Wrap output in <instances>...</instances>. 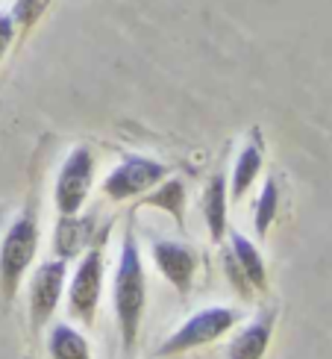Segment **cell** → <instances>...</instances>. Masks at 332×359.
<instances>
[{
    "label": "cell",
    "mask_w": 332,
    "mask_h": 359,
    "mask_svg": "<svg viewBox=\"0 0 332 359\" xmlns=\"http://www.w3.org/2000/svg\"><path fill=\"white\" fill-rule=\"evenodd\" d=\"M274 324H277V309L259 312L253 324L244 327L230 341V359H262L270 345V336H274Z\"/></svg>",
    "instance_id": "30bf717a"
},
{
    "label": "cell",
    "mask_w": 332,
    "mask_h": 359,
    "mask_svg": "<svg viewBox=\"0 0 332 359\" xmlns=\"http://www.w3.org/2000/svg\"><path fill=\"white\" fill-rule=\"evenodd\" d=\"M39 250V221L33 212H21L9 224V230L0 245V292L12 301L18 292L27 268L33 265Z\"/></svg>",
    "instance_id": "7a4b0ae2"
},
{
    "label": "cell",
    "mask_w": 332,
    "mask_h": 359,
    "mask_svg": "<svg viewBox=\"0 0 332 359\" xmlns=\"http://www.w3.org/2000/svg\"><path fill=\"white\" fill-rule=\"evenodd\" d=\"M144 203L153 206V209H162V212H168L179 227H183V221H186V186L179 183V180L165 177L162 186L153 194H147L144 198Z\"/></svg>",
    "instance_id": "9a60e30c"
},
{
    "label": "cell",
    "mask_w": 332,
    "mask_h": 359,
    "mask_svg": "<svg viewBox=\"0 0 332 359\" xmlns=\"http://www.w3.org/2000/svg\"><path fill=\"white\" fill-rule=\"evenodd\" d=\"M95 183V156L88 147H74L65 156L62 168L56 177V189H53V201L59 215H77L83 203L88 201V191Z\"/></svg>",
    "instance_id": "5b68a950"
},
{
    "label": "cell",
    "mask_w": 332,
    "mask_h": 359,
    "mask_svg": "<svg viewBox=\"0 0 332 359\" xmlns=\"http://www.w3.org/2000/svg\"><path fill=\"white\" fill-rule=\"evenodd\" d=\"M95 242V221L92 218H83L77 215H62L56 224V233H53V250L59 259H74L80 257L83 250H88Z\"/></svg>",
    "instance_id": "9c48e42d"
},
{
    "label": "cell",
    "mask_w": 332,
    "mask_h": 359,
    "mask_svg": "<svg viewBox=\"0 0 332 359\" xmlns=\"http://www.w3.org/2000/svg\"><path fill=\"white\" fill-rule=\"evenodd\" d=\"M12 39H15V18L6 12H0V59L6 56Z\"/></svg>",
    "instance_id": "d6986e66"
},
{
    "label": "cell",
    "mask_w": 332,
    "mask_h": 359,
    "mask_svg": "<svg viewBox=\"0 0 332 359\" xmlns=\"http://www.w3.org/2000/svg\"><path fill=\"white\" fill-rule=\"evenodd\" d=\"M112 294H115V318H118L120 345H124L127 353H132L139 333H141L144 309H147V277H144L141 253H139L132 233H127L124 248H120Z\"/></svg>",
    "instance_id": "6da1fadb"
},
{
    "label": "cell",
    "mask_w": 332,
    "mask_h": 359,
    "mask_svg": "<svg viewBox=\"0 0 332 359\" xmlns=\"http://www.w3.org/2000/svg\"><path fill=\"white\" fill-rule=\"evenodd\" d=\"M68 283V262L65 259H48L36 268L33 280H29V292H27V309H29V330L41 333L44 324L53 318V312L62 301Z\"/></svg>",
    "instance_id": "277c9868"
},
{
    "label": "cell",
    "mask_w": 332,
    "mask_h": 359,
    "mask_svg": "<svg viewBox=\"0 0 332 359\" xmlns=\"http://www.w3.org/2000/svg\"><path fill=\"white\" fill-rule=\"evenodd\" d=\"M48 351H50L53 359H95L85 336L80 330H74V327H68V324H56L50 330Z\"/></svg>",
    "instance_id": "5bb4252c"
},
{
    "label": "cell",
    "mask_w": 332,
    "mask_h": 359,
    "mask_svg": "<svg viewBox=\"0 0 332 359\" xmlns=\"http://www.w3.org/2000/svg\"><path fill=\"white\" fill-rule=\"evenodd\" d=\"M41 4H44V0H18V4H15L12 18L21 21V24H29V21L36 18V12L41 9Z\"/></svg>",
    "instance_id": "ac0fdd59"
},
{
    "label": "cell",
    "mask_w": 332,
    "mask_h": 359,
    "mask_svg": "<svg viewBox=\"0 0 332 359\" xmlns=\"http://www.w3.org/2000/svg\"><path fill=\"white\" fill-rule=\"evenodd\" d=\"M223 268H226V277H230V286L241 294V297H250V292H253V286L247 283V277H244V271L238 268V262H235V257H233V250H226L223 253Z\"/></svg>",
    "instance_id": "e0dca14e"
},
{
    "label": "cell",
    "mask_w": 332,
    "mask_h": 359,
    "mask_svg": "<svg viewBox=\"0 0 332 359\" xmlns=\"http://www.w3.org/2000/svg\"><path fill=\"white\" fill-rule=\"evenodd\" d=\"M165 177H168V165H165V162H156L150 156H127L103 180V191H106L112 201H130V198H139V194L159 186Z\"/></svg>",
    "instance_id": "52a82bcc"
},
{
    "label": "cell",
    "mask_w": 332,
    "mask_h": 359,
    "mask_svg": "<svg viewBox=\"0 0 332 359\" xmlns=\"http://www.w3.org/2000/svg\"><path fill=\"white\" fill-rule=\"evenodd\" d=\"M238 321V312L230 306H209L200 309L198 316H191L188 321H183L177 327V333L168 336L156 348V356H177V353H186L194 348H203L209 341L221 339L223 333H230Z\"/></svg>",
    "instance_id": "3957f363"
},
{
    "label": "cell",
    "mask_w": 332,
    "mask_h": 359,
    "mask_svg": "<svg viewBox=\"0 0 332 359\" xmlns=\"http://www.w3.org/2000/svg\"><path fill=\"white\" fill-rule=\"evenodd\" d=\"M230 250H233V257H235L241 271H244L250 286L265 292L268 289V271H265V259H262L259 248H256L250 238H244L241 233H233V248Z\"/></svg>",
    "instance_id": "4fadbf2b"
},
{
    "label": "cell",
    "mask_w": 332,
    "mask_h": 359,
    "mask_svg": "<svg viewBox=\"0 0 332 359\" xmlns=\"http://www.w3.org/2000/svg\"><path fill=\"white\" fill-rule=\"evenodd\" d=\"M262 159H265V147L259 142H250L244 151L238 154L235 165H233V177H230V194L235 201L244 198L247 189L256 183V177L262 171Z\"/></svg>",
    "instance_id": "8fae6325"
},
{
    "label": "cell",
    "mask_w": 332,
    "mask_h": 359,
    "mask_svg": "<svg viewBox=\"0 0 332 359\" xmlns=\"http://www.w3.org/2000/svg\"><path fill=\"white\" fill-rule=\"evenodd\" d=\"M203 215H206V227L212 242H221L226 233V177L223 174H215L209 180L203 194Z\"/></svg>",
    "instance_id": "7c38bea8"
},
{
    "label": "cell",
    "mask_w": 332,
    "mask_h": 359,
    "mask_svg": "<svg viewBox=\"0 0 332 359\" xmlns=\"http://www.w3.org/2000/svg\"><path fill=\"white\" fill-rule=\"evenodd\" d=\"M153 262L162 271V277L171 283L179 294H188L194 286V271H198V253L191 248L159 238L153 242Z\"/></svg>",
    "instance_id": "ba28073f"
},
{
    "label": "cell",
    "mask_w": 332,
    "mask_h": 359,
    "mask_svg": "<svg viewBox=\"0 0 332 359\" xmlns=\"http://www.w3.org/2000/svg\"><path fill=\"white\" fill-rule=\"evenodd\" d=\"M277 209H279V186H277V180H268L259 201H256V215H253V230L259 238L268 233L270 224H274Z\"/></svg>",
    "instance_id": "2e32d148"
},
{
    "label": "cell",
    "mask_w": 332,
    "mask_h": 359,
    "mask_svg": "<svg viewBox=\"0 0 332 359\" xmlns=\"http://www.w3.org/2000/svg\"><path fill=\"white\" fill-rule=\"evenodd\" d=\"M103 294V250L92 245L68 283V312L83 324H92L97 316V304Z\"/></svg>",
    "instance_id": "8992f818"
}]
</instances>
